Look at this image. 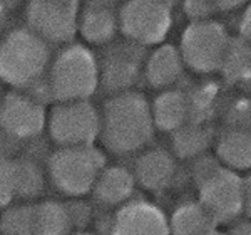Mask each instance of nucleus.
Returning a JSON list of instances; mask_svg holds the SVG:
<instances>
[{
  "mask_svg": "<svg viewBox=\"0 0 251 235\" xmlns=\"http://www.w3.org/2000/svg\"><path fill=\"white\" fill-rule=\"evenodd\" d=\"M109 235H169V220L157 205L131 198L112 213Z\"/></svg>",
  "mask_w": 251,
  "mask_h": 235,
  "instance_id": "obj_12",
  "label": "nucleus"
},
{
  "mask_svg": "<svg viewBox=\"0 0 251 235\" xmlns=\"http://www.w3.org/2000/svg\"><path fill=\"white\" fill-rule=\"evenodd\" d=\"M144 47L123 40V42H109L104 46L99 60V88L109 96L117 92L131 91L143 78Z\"/></svg>",
  "mask_w": 251,
  "mask_h": 235,
  "instance_id": "obj_9",
  "label": "nucleus"
},
{
  "mask_svg": "<svg viewBox=\"0 0 251 235\" xmlns=\"http://www.w3.org/2000/svg\"><path fill=\"white\" fill-rule=\"evenodd\" d=\"M188 103L189 123H209L220 109V88L211 81L196 83L183 89Z\"/></svg>",
  "mask_w": 251,
  "mask_h": 235,
  "instance_id": "obj_23",
  "label": "nucleus"
},
{
  "mask_svg": "<svg viewBox=\"0 0 251 235\" xmlns=\"http://www.w3.org/2000/svg\"><path fill=\"white\" fill-rule=\"evenodd\" d=\"M198 202L208 210L216 224H231L243 215V178L226 167L218 168L198 186Z\"/></svg>",
  "mask_w": 251,
  "mask_h": 235,
  "instance_id": "obj_11",
  "label": "nucleus"
},
{
  "mask_svg": "<svg viewBox=\"0 0 251 235\" xmlns=\"http://www.w3.org/2000/svg\"><path fill=\"white\" fill-rule=\"evenodd\" d=\"M184 67L179 49L163 42L144 58L143 78L152 89H169L181 81Z\"/></svg>",
  "mask_w": 251,
  "mask_h": 235,
  "instance_id": "obj_15",
  "label": "nucleus"
},
{
  "mask_svg": "<svg viewBox=\"0 0 251 235\" xmlns=\"http://www.w3.org/2000/svg\"><path fill=\"white\" fill-rule=\"evenodd\" d=\"M213 2L216 3V7L220 10H234L238 7L245 5L248 0H213Z\"/></svg>",
  "mask_w": 251,
  "mask_h": 235,
  "instance_id": "obj_34",
  "label": "nucleus"
},
{
  "mask_svg": "<svg viewBox=\"0 0 251 235\" xmlns=\"http://www.w3.org/2000/svg\"><path fill=\"white\" fill-rule=\"evenodd\" d=\"M46 126L57 148L89 147L99 140L100 115L89 99L59 101L52 103Z\"/></svg>",
  "mask_w": 251,
  "mask_h": 235,
  "instance_id": "obj_5",
  "label": "nucleus"
},
{
  "mask_svg": "<svg viewBox=\"0 0 251 235\" xmlns=\"http://www.w3.org/2000/svg\"><path fill=\"white\" fill-rule=\"evenodd\" d=\"M226 235H251V222H238L226 232Z\"/></svg>",
  "mask_w": 251,
  "mask_h": 235,
  "instance_id": "obj_35",
  "label": "nucleus"
},
{
  "mask_svg": "<svg viewBox=\"0 0 251 235\" xmlns=\"http://www.w3.org/2000/svg\"><path fill=\"white\" fill-rule=\"evenodd\" d=\"M112 225V213H100L96 218V232L97 235H109Z\"/></svg>",
  "mask_w": 251,
  "mask_h": 235,
  "instance_id": "obj_32",
  "label": "nucleus"
},
{
  "mask_svg": "<svg viewBox=\"0 0 251 235\" xmlns=\"http://www.w3.org/2000/svg\"><path fill=\"white\" fill-rule=\"evenodd\" d=\"M107 165V158L96 145L62 147L49 153L46 175L62 195L80 198L89 195L97 176Z\"/></svg>",
  "mask_w": 251,
  "mask_h": 235,
  "instance_id": "obj_4",
  "label": "nucleus"
},
{
  "mask_svg": "<svg viewBox=\"0 0 251 235\" xmlns=\"http://www.w3.org/2000/svg\"><path fill=\"white\" fill-rule=\"evenodd\" d=\"M19 2H20V0H0V5H2L3 9H7V10L10 12L15 5H17Z\"/></svg>",
  "mask_w": 251,
  "mask_h": 235,
  "instance_id": "obj_36",
  "label": "nucleus"
},
{
  "mask_svg": "<svg viewBox=\"0 0 251 235\" xmlns=\"http://www.w3.org/2000/svg\"><path fill=\"white\" fill-rule=\"evenodd\" d=\"M46 81L54 103L91 99L99 89L97 54L84 42L64 44L50 58Z\"/></svg>",
  "mask_w": 251,
  "mask_h": 235,
  "instance_id": "obj_2",
  "label": "nucleus"
},
{
  "mask_svg": "<svg viewBox=\"0 0 251 235\" xmlns=\"http://www.w3.org/2000/svg\"><path fill=\"white\" fill-rule=\"evenodd\" d=\"M99 140L112 155L124 156L141 151L154 138L151 103L139 91L111 94L102 104Z\"/></svg>",
  "mask_w": 251,
  "mask_h": 235,
  "instance_id": "obj_1",
  "label": "nucleus"
},
{
  "mask_svg": "<svg viewBox=\"0 0 251 235\" xmlns=\"http://www.w3.org/2000/svg\"><path fill=\"white\" fill-rule=\"evenodd\" d=\"M204 235H226V234H223V232H220V230H211V232H208V234H204Z\"/></svg>",
  "mask_w": 251,
  "mask_h": 235,
  "instance_id": "obj_41",
  "label": "nucleus"
},
{
  "mask_svg": "<svg viewBox=\"0 0 251 235\" xmlns=\"http://www.w3.org/2000/svg\"><path fill=\"white\" fill-rule=\"evenodd\" d=\"M32 208L34 204L5 206L0 213V235H34Z\"/></svg>",
  "mask_w": 251,
  "mask_h": 235,
  "instance_id": "obj_25",
  "label": "nucleus"
},
{
  "mask_svg": "<svg viewBox=\"0 0 251 235\" xmlns=\"http://www.w3.org/2000/svg\"><path fill=\"white\" fill-rule=\"evenodd\" d=\"M34 235H69L74 232L67 206L59 200H42L32 208Z\"/></svg>",
  "mask_w": 251,
  "mask_h": 235,
  "instance_id": "obj_22",
  "label": "nucleus"
},
{
  "mask_svg": "<svg viewBox=\"0 0 251 235\" xmlns=\"http://www.w3.org/2000/svg\"><path fill=\"white\" fill-rule=\"evenodd\" d=\"M177 167L176 160L168 149L154 147L148 148L136 158L132 175L136 183L149 192H161L173 183Z\"/></svg>",
  "mask_w": 251,
  "mask_h": 235,
  "instance_id": "obj_14",
  "label": "nucleus"
},
{
  "mask_svg": "<svg viewBox=\"0 0 251 235\" xmlns=\"http://www.w3.org/2000/svg\"><path fill=\"white\" fill-rule=\"evenodd\" d=\"M47 106L24 89H12L0 98V133L15 143H27L44 133Z\"/></svg>",
  "mask_w": 251,
  "mask_h": 235,
  "instance_id": "obj_8",
  "label": "nucleus"
},
{
  "mask_svg": "<svg viewBox=\"0 0 251 235\" xmlns=\"http://www.w3.org/2000/svg\"><path fill=\"white\" fill-rule=\"evenodd\" d=\"M136 190V178L132 172L121 165H112L100 172L91 193L94 202L102 208H117L131 200Z\"/></svg>",
  "mask_w": 251,
  "mask_h": 235,
  "instance_id": "obj_16",
  "label": "nucleus"
},
{
  "mask_svg": "<svg viewBox=\"0 0 251 235\" xmlns=\"http://www.w3.org/2000/svg\"><path fill=\"white\" fill-rule=\"evenodd\" d=\"M59 2H66V3H72V5H80V0H59Z\"/></svg>",
  "mask_w": 251,
  "mask_h": 235,
  "instance_id": "obj_40",
  "label": "nucleus"
},
{
  "mask_svg": "<svg viewBox=\"0 0 251 235\" xmlns=\"http://www.w3.org/2000/svg\"><path fill=\"white\" fill-rule=\"evenodd\" d=\"M151 116L154 128L163 133H173L188 123V103L183 89L169 88L159 92L151 103Z\"/></svg>",
  "mask_w": 251,
  "mask_h": 235,
  "instance_id": "obj_17",
  "label": "nucleus"
},
{
  "mask_svg": "<svg viewBox=\"0 0 251 235\" xmlns=\"http://www.w3.org/2000/svg\"><path fill=\"white\" fill-rule=\"evenodd\" d=\"M183 10L191 22H200V20H209L220 9L213 0H181Z\"/></svg>",
  "mask_w": 251,
  "mask_h": 235,
  "instance_id": "obj_29",
  "label": "nucleus"
},
{
  "mask_svg": "<svg viewBox=\"0 0 251 235\" xmlns=\"http://www.w3.org/2000/svg\"><path fill=\"white\" fill-rule=\"evenodd\" d=\"M7 15H9V10H7V9H3V7L0 5V29H2V27H3V24H5ZM0 32H2V30H0Z\"/></svg>",
  "mask_w": 251,
  "mask_h": 235,
  "instance_id": "obj_37",
  "label": "nucleus"
},
{
  "mask_svg": "<svg viewBox=\"0 0 251 235\" xmlns=\"http://www.w3.org/2000/svg\"><path fill=\"white\" fill-rule=\"evenodd\" d=\"M0 98H2V89H0Z\"/></svg>",
  "mask_w": 251,
  "mask_h": 235,
  "instance_id": "obj_42",
  "label": "nucleus"
},
{
  "mask_svg": "<svg viewBox=\"0 0 251 235\" xmlns=\"http://www.w3.org/2000/svg\"><path fill=\"white\" fill-rule=\"evenodd\" d=\"M15 200V173L12 158L0 156V208Z\"/></svg>",
  "mask_w": 251,
  "mask_h": 235,
  "instance_id": "obj_26",
  "label": "nucleus"
},
{
  "mask_svg": "<svg viewBox=\"0 0 251 235\" xmlns=\"http://www.w3.org/2000/svg\"><path fill=\"white\" fill-rule=\"evenodd\" d=\"M119 32L139 47L163 44L173 27V9L159 0H126L117 10Z\"/></svg>",
  "mask_w": 251,
  "mask_h": 235,
  "instance_id": "obj_6",
  "label": "nucleus"
},
{
  "mask_svg": "<svg viewBox=\"0 0 251 235\" xmlns=\"http://www.w3.org/2000/svg\"><path fill=\"white\" fill-rule=\"evenodd\" d=\"M243 198H245L243 213L251 218V173L243 178Z\"/></svg>",
  "mask_w": 251,
  "mask_h": 235,
  "instance_id": "obj_33",
  "label": "nucleus"
},
{
  "mask_svg": "<svg viewBox=\"0 0 251 235\" xmlns=\"http://www.w3.org/2000/svg\"><path fill=\"white\" fill-rule=\"evenodd\" d=\"M119 32L114 0H86L77 10V35L86 46H107Z\"/></svg>",
  "mask_w": 251,
  "mask_h": 235,
  "instance_id": "obj_13",
  "label": "nucleus"
},
{
  "mask_svg": "<svg viewBox=\"0 0 251 235\" xmlns=\"http://www.w3.org/2000/svg\"><path fill=\"white\" fill-rule=\"evenodd\" d=\"M159 2L166 3V5H168V7H171V9H173V7H174V5H177V3H179L181 0H159Z\"/></svg>",
  "mask_w": 251,
  "mask_h": 235,
  "instance_id": "obj_38",
  "label": "nucleus"
},
{
  "mask_svg": "<svg viewBox=\"0 0 251 235\" xmlns=\"http://www.w3.org/2000/svg\"><path fill=\"white\" fill-rule=\"evenodd\" d=\"M229 84H246L251 79V44L245 39H229L228 51L220 67Z\"/></svg>",
  "mask_w": 251,
  "mask_h": 235,
  "instance_id": "obj_24",
  "label": "nucleus"
},
{
  "mask_svg": "<svg viewBox=\"0 0 251 235\" xmlns=\"http://www.w3.org/2000/svg\"><path fill=\"white\" fill-rule=\"evenodd\" d=\"M15 173V198L20 202H34L44 195L47 175L42 163L25 155L12 158Z\"/></svg>",
  "mask_w": 251,
  "mask_h": 235,
  "instance_id": "obj_20",
  "label": "nucleus"
},
{
  "mask_svg": "<svg viewBox=\"0 0 251 235\" xmlns=\"http://www.w3.org/2000/svg\"><path fill=\"white\" fill-rule=\"evenodd\" d=\"M216 158L234 172L251 170V131L238 128L223 131L216 141Z\"/></svg>",
  "mask_w": 251,
  "mask_h": 235,
  "instance_id": "obj_18",
  "label": "nucleus"
},
{
  "mask_svg": "<svg viewBox=\"0 0 251 235\" xmlns=\"http://www.w3.org/2000/svg\"><path fill=\"white\" fill-rule=\"evenodd\" d=\"M229 128L246 129L251 131V98L238 99L236 103L231 104L226 115Z\"/></svg>",
  "mask_w": 251,
  "mask_h": 235,
  "instance_id": "obj_28",
  "label": "nucleus"
},
{
  "mask_svg": "<svg viewBox=\"0 0 251 235\" xmlns=\"http://www.w3.org/2000/svg\"><path fill=\"white\" fill-rule=\"evenodd\" d=\"M79 5L59 0H29L25 27L49 46H64L77 37Z\"/></svg>",
  "mask_w": 251,
  "mask_h": 235,
  "instance_id": "obj_10",
  "label": "nucleus"
},
{
  "mask_svg": "<svg viewBox=\"0 0 251 235\" xmlns=\"http://www.w3.org/2000/svg\"><path fill=\"white\" fill-rule=\"evenodd\" d=\"M223 165L220 163V160L209 155H201L193 160L191 165V176L194 180L196 186H200L208 176H211L218 168H221Z\"/></svg>",
  "mask_w": 251,
  "mask_h": 235,
  "instance_id": "obj_30",
  "label": "nucleus"
},
{
  "mask_svg": "<svg viewBox=\"0 0 251 235\" xmlns=\"http://www.w3.org/2000/svg\"><path fill=\"white\" fill-rule=\"evenodd\" d=\"M69 235H94V234L86 232V230H74V232H71Z\"/></svg>",
  "mask_w": 251,
  "mask_h": 235,
  "instance_id": "obj_39",
  "label": "nucleus"
},
{
  "mask_svg": "<svg viewBox=\"0 0 251 235\" xmlns=\"http://www.w3.org/2000/svg\"><path fill=\"white\" fill-rule=\"evenodd\" d=\"M229 34L216 20L191 22L181 34L177 49L186 67L198 74H211L220 71L228 51Z\"/></svg>",
  "mask_w": 251,
  "mask_h": 235,
  "instance_id": "obj_7",
  "label": "nucleus"
},
{
  "mask_svg": "<svg viewBox=\"0 0 251 235\" xmlns=\"http://www.w3.org/2000/svg\"><path fill=\"white\" fill-rule=\"evenodd\" d=\"M50 46L25 26L0 35V83L14 89H27L46 78Z\"/></svg>",
  "mask_w": 251,
  "mask_h": 235,
  "instance_id": "obj_3",
  "label": "nucleus"
},
{
  "mask_svg": "<svg viewBox=\"0 0 251 235\" xmlns=\"http://www.w3.org/2000/svg\"><path fill=\"white\" fill-rule=\"evenodd\" d=\"M67 206L69 217L72 222V229L74 230H86L92 222L94 217V210L87 204L86 200L80 198H71L69 202H64Z\"/></svg>",
  "mask_w": 251,
  "mask_h": 235,
  "instance_id": "obj_27",
  "label": "nucleus"
},
{
  "mask_svg": "<svg viewBox=\"0 0 251 235\" xmlns=\"http://www.w3.org/2000/svg\"><path fill=\"white\" fill-rule=\"evenodd\" d=\"M216 227V220L200 202L181 204L169 218V235H204Z\"/></svg>",
  "mask_w": 251,
  "mask_h": 235,
  "instance_id": "obj_21",
  "label": "nucleus"
},
{
  "mask_svg": "<svg viewBox=\"0 0 251 235\" xmlns=\"http://www.w3.org/2000/svg\"><path fill=\"white\" fill-rule=\"evenodd\" d=\"M213 143V128L209 123H186L171 133V148L179 160H194L206 153Z\"/></svg>",
  "mask_w": 251,
  "mask_h": 235,
  "instance_id": "obj_19",
  "label": "nucleus"
},
{
  "mask_svg": "<svg viewBox=\"0 0 251 235\" xmlns=\"http://www.w3.org/2000/svg\"><path fill=\"white\" fill-rule=\"evenodd\" d=\"M238 29H240V37L251 44V2L246 5L245 12L241 14L240 22H238Z\"/></svg>",
  "mask_w": 251,
  "mask_h": 235,
  "instance_id": "obj_31",
  "label": "nucleus"
}]
</instances>
